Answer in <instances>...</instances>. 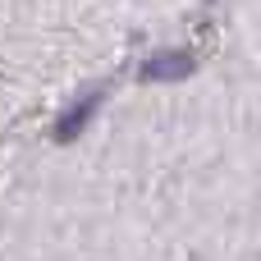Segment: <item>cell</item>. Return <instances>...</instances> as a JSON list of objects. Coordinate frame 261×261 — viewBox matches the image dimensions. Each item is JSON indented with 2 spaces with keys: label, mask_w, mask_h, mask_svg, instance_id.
<instances>
[{
  "label": "cell",
  "mask_w": 261,
  "mask_h": 261,
  "mask_svg": "<svg viewBox=\"0 0 261 261\" xmlns=\"http://www.w3.org/2000/svg\"><path fill=\"white\" fill-rule=\"evenodd\" d=\"M96 106H101V96H87L83 106H73V110H69V115H64V119L55 124V138H60V142H69V138H78V128H83V124L92 119V110H96Z\"/></svg>",
  "instance_id": "2"
},
{
  "label": "cell",
  "mask_w": 261,
  "mask_h": 261,
  "mask_svg": "<svg viewBox=\"0 0 261 261\" xmlns=\"http://www.w3.org/2000/svg\"><path fill=\"white\" fill-rule=\"evenodd\" d=\"M197 64H193V55L188 50H161V55H151L142 69H138V78L142 83H174V78H188Z\"/></svg>",
  "instance_id": "1"
}]
</instances>
